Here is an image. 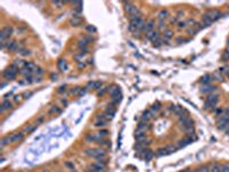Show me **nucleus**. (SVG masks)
Returning a JSON list of instances; mask_svg holds the SVG:
<instances>
[{"label": "nucleus", "instance_id": "obj_1", "mask_svg": "<svg viewBox=\"0 0 229 172\" xmlns=\"http://www.w3.org/2000/svg\"><path fill=\"white\" fill-rule=\"evenodd\" d=\"M17 71H18V67L16 64H12L10 67H8L5 71H4V77L8 79V80H12L14 79L16 75H17Z\"/></svg>", "mask_w": 229, "mask_h": 172}, {"label": "nucleus", "instance_id": "obj_2", "mask_svg": "<svg viewBox=\"0 0 229 172\" xmlns=\"http://www.w3.org/2000/svg\"><path fill=\"white\" fill-rule=\"evenodd\" d=\"M85 153H86L88 156L94 157L96 159H103L104 156H105L104 150L100 149V148H89V149H86Z\"/></svg>", "mask_w": 229, "mask_h": 172}, {"label": "nucleus", "instance_id": "obj_3", "mask_svg": "<svg viewBox=\"0 0 229 172\" xmlns=\"http://www.w3.org/2000/svg\"><path fill=\"white\" fill-rule=\"evenodd\" d=\"M216 125H218L219 128L225 130L229 125V116H221V117H219V120L216 122Z\"/></svg>", "mask_w": 229, "mask_h": 172}, {"label": "nucleus", "instance_id": "obj_4", "mask_svg": "<svg viewBox=\"0 0 229 172\" xmlns=\"http://www.w3.org/2000/svg\"><path fill=\"white\" fill-rule=\"evenodd\" d=\"M216 103H218V95L211 94V95H208V97H207L205 107H206V108H214Z\"/></svg>", "mask_w": 229, "mask_h": 172}, {"label": "nucleus", "instance_id": "obj_5", "mask_svg": "<svg viewBox=\"0 0 229 172\" xmlns=\"http://www.w3.org/2000/svg\"><path fill=\"white\" fill-rule=\"evenodd\" d=\"M206 15L208 16L211 20H212V22H214V21L219 20V18L221 17L222 13L220 12V10H218V9H213V10H210Z\"/></svg>", "mask_w": 229, "mask_h": 172}, {"label": "nucleus", "instance_id": "obj_6", "mask_svg": "<svg viewBox=\"0 0 229 172\" xmlns=\"http://www.w3.org/2000/svg\"><path fill=\"white\" fill-rule=\"evenodd\" d=\"M102 85H103V83L101 82V80H94V82L88 83V87L94 91L100 90V89L102 87Z\"/></svg>", "mask_w": 229, "mask_h": 172}, {"label": "nucleus", "instance_id": "obj_7", "mask_svg": "<svg viewBox=\"0 0 229 172\" xmlns=\"http://www.w3.org/2000/svg\"><path fill=\"white\" fill-rule=\"evenodd\" d=\"M147 38L151 41H156L157 39H159V32L158 31H150L147 33Z\"/></svg>", "mask_w": 229, "mask_h": 172}, {"label": "nucleus", "instance_id": "obj_8", "mask_svg": "<svg viewBox=\"0 0 229 172\" xmlns=\"http://www.w3.org/2000/svg\"><path fill=\"white\" fill-rule=\"evenodd\" d=\"M12 108V103L9 102V101H2V103H1V107H0V110H1V112H5L6 110H8V109H10Z\"/></svg>", "mask_w": 229, "mask_h": 172}, {"label": "nucleus", "instance_id": "obj_9", "mask_svg": "<svg viewBox=\"0 0 229 172\" xmlns=\"http://www.w3.org/2000/svg\"><path fill=\"white\" fill-rule=\"evenodd\" d=\"M173 148L172 147H166V148H161V149L158 150V154L159 155H169V154H171L172 151H173Z\"/></svg>", "mask_w": 229, "mask_h": 172}, {"label": "nucleus", "instance_id": "obj_10", "mask_svg": "<svg viewBox=\"0 0 229 172\" xmlns=\"http://www.w3.org/2000/svg\"><path fill=\"white\" fill-rule=\"evenodd\" d=\"M22 138H23L22 133H15V134H13V135H10V137H9V139H10V142L18 141V140H21Z\"/></svg>", "mask_w": 229, "mask_h": 172}, {"label": "nucleus", "instance_id": "obj_11", "mask_svg": "<svg viewBox=\"0 0 229 172\" xmlns=\"http://www.w3.org/2000/svg\"><path fill=\"white\" fill-rule=\"evenodd\" d=\"M57 67H59V69L61 71H66L68 69V64L64 60H60L59 63H57Z\"/></svg>", "mask_w": 229, "mask_h": 172}, {"label": "nucleus", "instance_id": "obj_12", "mask_svg": "<svg viewBox=\"0 0 229 172\" xmlns=\"http://www.w3.org/2000/svg\"><path fill=\"white\" fill-rule=\"evenodd\" d=\"M105 124H107V120H105L104 117H102V116H101V117H99V120H97V122L95 123V126L101 127V126H104Z\"/></svg>", "mask_w": 229, "mask_h": 172}, {"label": "nucleus", "instance_id": "obj_13", "mask_svg": "<svg viewBox=\"0 0 229 172\" xmlns=\"http://www.w3.org/2000/svg\"><path fill=\"white\" fill-rule=\"evenodd\" d=\"M154 21H149L148 23H146V25H144V30L147 31V32H150V31H152V28H154Z\"/></svg>", "mask_w": 229, "mask_h": 172}, {"label": "nucleus", "instance_id": "obj_14", "mask_svg": "<svg viewBox=\"0 0 229 172\" xmlns=\"http://www.w3.org/2000/svg\"><path fill=\"white\" fill-rule=\"evenodd\" d=\"M211 172H222V165L220 164H213L211 168Z\"/></svg>", "mask_w": 229, "mask_h": 172}, {"label": "nucleus", "instance_id": "obj_15", "mask_svg": "<svg viewBox=\"0 0 229 172\" xmlns=\"http://www.w3.org/2000/svg\"><path fill=\"white\" fill-rule=\"evenodd\" d=\"M1 31L5 33V36H6V37H9V36L13 33V29H12L10 27H5V28H4Z\"/></svg>", "mask_w": 229, "mask_h": 172}, {"label": "nucleus", "instance_id": "obj_16", "mask_svg": "<svg viewBox=\"0 0 229 172\" xmlns=\"http://www.w3.org/2000/svg\"><path fill=\"white\" fill-rule=\"evenodd\" d=\"M16 47H17L16 41H10V43H8L7 49L8 51H15V49H16Z\"/></svg>", "mask_w": 229, "mask_h": 172}, {"label": "nucleus", "instance_id": "obj_17", "mask_svg": "<svg viewBox=\"0 0 229 172\" xmlns=\"http://www.w3.org/2000/svg\"><path fill=\"white\" fill-rule=\"evenodd\" d=\"M203 22H204V24H205V25H211V24L213 23V22H212V20H211V18H210V17H208L206 14H205V15H204V17H203Z\"/></svg>", "mask_w": 229, "mask_h": 172}, {"label": "nucleus", "instance_id": "obj_18", "mask_svg": "<svg viewBox=\"0 0 229 172\" xmlns=\"http://www.w3.org/2000/svg\"><path fill=\"white\" fill-rule=\"evenodd\" d=\"M166 17H167V12H166V10H162V12L159 13V20L163 21V20H165Z\"/></svg>", "mask_w": 229, "mask_h": 172}, {"label": "nucleus", "instance_id": "obj_19", "mask_svg": "<svg viewBox=\"0 0 229 172\" xmlns=\"http://www.w3.org/2000/svg\"><path fill=\"white\" fill-rule=\"evenodd\" d=\"M200 172H211V168H208V166H203V168L200 169Z\"/></svg>", "mask_w": 229, "mask_h": 172}, {"label": "nucleus", "instance_id": "obj_20", "mask_svg": "<svg viewBox=\"0 0 229 172\" xmlns=\"http://www.w3.org/2000/svg\"><path fill=\"white\" fill-rule=\"evenodd\" d=\"M149 118H150V112H149V111H146L144 114H143V120H148Z\"/></svg>", "mask_w": 229, "mask_h": 172}, {"label": "nucleus", "instance_id": "obj_21", "mask_svg": "<svg viewBox=\"0 0 229 172\" xmlns=\"http://www.w3.org/2000/svg\"><path fill=\"white\" fill-rule=\"evenodd\" d=\"M207 79H211V77H210V76H205V77H204V78H203L200 82L203 83V84H207V83H208V80H207Z\"/></svg>", "mask_w": 229, "mask_h": 172}, {"label": "nucleus", "instance_id": "obj_22", "mask_svg": "<svg viewBox=\"0 0 229 172\" xmlns=\"http://www.w3.org/2000/svg\"><path fill=\"white\" fill-rule=\"evenodd\" d=\"M71 23L74 24V25H77V24H79V23H80V20H79V18H74V20L71 21Z\"/></svg>", "mask_w": 229, "mask_h": 172}, {"label": "nucleus", "instance_id": "obj_23", "mask_svg": "<svg viewBox=\"0 0 229 172\" xmlns=\"http://www.w3.org/2000/svg\"><path fill=\"white\" fill-rule=\"evenodd\" d=\"M108 91H109V89H103V91H100V92H99V95H100V97H101V95H103L104 93H105V92H108Z\"/></svg>", "mask_w": 229, "mask_h": 172}, {"label": "nucleus", "instance_id": "obj_24", "mask_svg": "<svg viewBox=\"0 0 229 172\" xmlns=\"http://www.w3.org/2000/svg\"><path fill=\"white\" fill-rule=\"evenodd\" d=\"M77 92H79V87H74V90L71 91V94H76Z\"/></svg>", "mask_w": 229, "mask_h": 172}, {"label": "nucleus", "instance_id": "obj_25", "mask_svg": "<svg viewBox=\"0 0 229 172\" xmlns=\"http://www.w3.org/2000/svg\"><path fill=\"white\" fill-rule=\"evenodd\" d=\"M225 132H226V134H227V135H229V125L226 127V128H225Z\"/></svg>", "mask_w": 229, "mask_h": 172}, {"label": "nucleus", "instance_id": "obj_26", "mask_svg": "<svg viewBox=\"0 0 229 172\" xmlns=\"http://www.w3.org/2000/svg\"><path fill=\"white\" fill-rule=\"evenodd\" d=\"M53 5H56V6H61L62 2H53Z\"/></svg>", "mask_w": 229, "mask_h": 172}, {"label": "nucleus", "instance_id": "obj_27", "mask_svg": "<svg viewBox=\"0 0 229 172\" xmlns=\"http://www.w3.org/2000/svg\"><path fill=\"white\" fill-rule=\"evenodd\" d=\"M185 172H195V171H191V170H186Z\"/></svg>", "mask_w": 229, "mask_h": 172}, {"label": "nucleus", "instance_id": "obj_28", "mask_svg": "<svg viewBox=\"0 0 229 172\" xmlns=\"http://www.w3.org/2000/svg\"><path fill=\"white\" fill-rule=\"evenodd\" d=\"M71 172H76V171H74V170H72V171H71Z\"/></svg>", "mask_w": 229, "mask_h": 172}, {"label": "nucleus", "instance_id": "obj_29", "mask_svg": "<svg viewBox=\"0 0 229 172\" xmlns=\"http://www.w3.org/2000/svg\"><path fill=\"white\" fill-rule=\"evenodd\" d=\"M180 172H185V171H180Z\"/></svg>", "mask_w": 229, "mask_h": 172}, {"label": "nucleus", "instance_id": "obj_30", "mask_svg": "<svg viewBox=\"0 0 229 172\" xmlns=\"http://www.w3.org/2000/svg\"><path fill=\"white\" fill-rule=\"evenodd\" d=\"M87 172H88V171H87Z\"/></svg>", "mask_w": 229, "mask_h": 172}]
</instances>
